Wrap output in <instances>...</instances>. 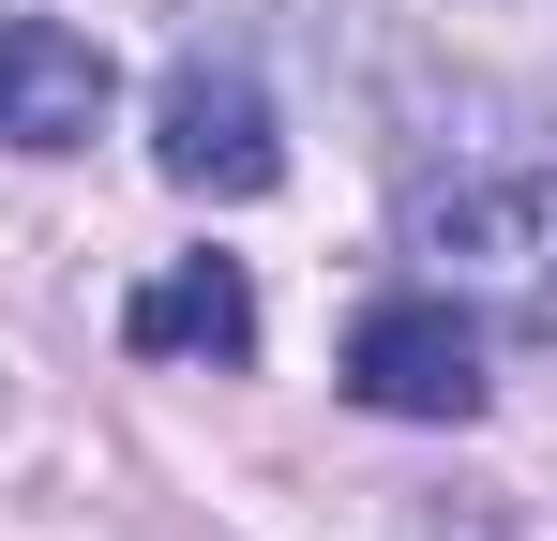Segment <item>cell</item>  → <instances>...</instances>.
<instances>
[{
    "label": "cell",
    "instance_id": "cell-1",
    "mask_svg": "<svg viewBox=\"0 0 557 541\" xmlns=\"http://www.w3.org/2000/svg\"><path fill=\"white\" fill-rule=\"evenodd\" d=\"M407 256L557 347V166H482V180L407 196Z\"/></svg>",
    "mask_w": 557,
    "mask_h": 541
},
{
    "label": "cell",
    "instance_id": "cell-3",
    "mask_svg": "<svg viewBox=\"0 0 557 541\" xmlns=\"http://www.w3.org/2000/svg\"><path fill=\"white\" fill-rule=\"evenodd\" d=\"M151 166L182 180V196H272L286 180V136H272V90L242 46H196L166 105H151Z\"/></svg>",
    "mask_w": 557,
    "mask_h": 541
},
{
    "label": "cell",
    "instance_id": "cell-2",
    "mask_svg": "<svg viewBox=\"0 0 557 541\" xmlns=\"http://www.w3.org/2000/svg\"><path fill=\"white\" fill-rule=\"evenodd\" d=\"M347 391H362L376 422H482V331H467V301H453V286H392V301H362Z\"/></svg>",
    "mask_w": 557,
    "mask_h": 541
},
{
    "label": "cell",
    "instance_id": "cell-5",
    "mask_svg": "<svg viewBox=\"0 0 557 541\" xmlns=\"http://www.w3.org/2000/svg\"><path fill=\"white\" fill-rule=\"evenodd\" d=\"M121 347L136 361H257V286H242V256H182L166 286H136V301H121Z\"/></svg>",
    "mask_w": 557,
    "mask_h": 541
},
{
    "label": "cell",
    "instance_id": "cell-4",
    "mask_svg": "<svg viewBox=\"0 0 557 541\" xmlns=\"http://www.w3.org/2000/svg\"><path fill=\"white\" fill-rule=\"evenodd\" d=\"M106 46L91 30H61V15H0V136H15V151H76V136H91L106 121Z\"/></svg>",
    "mask_w": 557,
    "mask_h": 541
}]
</instances>
